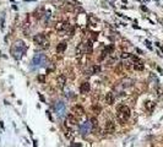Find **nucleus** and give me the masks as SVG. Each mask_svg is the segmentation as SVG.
Instances as JSON below:
<instances>
[{"label": "nucleus", "mask_w": 163, "mask_h": 147, "mask_svg": "<svg viewBox=\"0 0 163 147\" xmlns=\"http://www.w3.org/2000/svg\"><path fill=\"white\" fill-rule=\"evenodd\" d=\"M92 125H91V121H86L84 124L80 125V132L82 135H86V134H90V131L92 130Z\"/></svg>", "instance_id": "obj_6"}, {"label": "nucleus", "mask_w": 163, "mask_h": 147, "mask_svg": "<svg viewBox=\"0 0 163 147\" xmlns=\"http://www.w3.org/2000/svg\"><path fill=\"white\" fill-rule=\"evenodd\" d=\"M154 106H156V103H154V102H151V101L146 102V109H147V110L152 111V110H153V108H154Z\"/></svg>", "instance_id": "obj_15"}, {"label": "nucleus", "mask_w": 163, "mask_h": 147, "mask_svg": "<svg viewBox=\"0 0 163 147\" xmlns=\"http://www.w3.org/2000/svg\"><path fill=\"white\" fill-rule=\"evenodd\" d=\"M90 121H91V125H92V128H93V129L98 126V121H97V119H96V118H92Z\"/></svg>", "instance_id": "obj_18"}, {"label": "nucleus", "mask_w": 163, "mask_h": 147, "mask_svg": "<svg viewBox=\"0 0 163 147\" xmlns=\"http://www.w3.org/2000/svg\"><path fill=\"white\" fill-rule=\"evenodd\" d=\"M39 98H40V101H42V102H44V97L42 94H39Z\"/></svg>", "instance_id": "obj_23"}, {"label": "nucleus", "mask_w": 163, "mask_h": 147, "mask_svg": "<svg viewBox=\"0 0 163 147\" xmlns=\"http://www.w3.org/2000/svg\"><path fill=\"white\" fill-rule=\"evenodd\" d=\"M65 49H66V43H65V42H63V43H59L58 44L57 52L58 53H63V52H65Z\"/></svg>", "instance_id": "obj_14"}, {"label": "nucleus", "mask_w": 163, "mask_h": 147, "mask_svg": "<svg viewBox=\"0 0 163 147\" xmlns=\"http://www.w3.org/2000/svg\"><path fill=\"white\" fill-rule=\"evenodd\" d=\"M85 50L87 52V53H91L92 52V44H91V42L88 40L87 43H86V48H85Z\"/></svg>", "instance_id": "obj_17"}, {"label": "nucleus", "mask_w": 163, "mask_h": 147, "mask_svg": "<svg viewBox=\"0 0 163 147\" xmlns=\"http://www.w3.org/2000/svg\"><path fill=\"white\" fill-rule=\"evenodd\" d=\"M26 45H25V43L22 40H17V42H15V43L12 44V47H11V55L13 58H15L16 60H20L22 58V55L25 54V52H26Z\"/></svg>", "instance_id": "obj_1"}, {"label": "nucleus", "mask_w": 163, "mask_h": 147, "mask_svg": "<svg viewBox=\"0 0 163 147\" xmlns=\"http://www.w3.org/2000/svg\"><path fill=\"white\" fill-rule=\"evenodd\" d=\"M71 113L75 116H77V118H81V116L85 115V109L81 106H74L72 109H71Z\"/></svg>", "instance_id": "obj_8"}, {"label": "nucleus", "mask_w": 163, "mask_h": 147, "mask_svg": "<svg viewBox=\"0 0 163 147\" xmlns=\"http://www.w3.org/2000/svg\"><path fill=\"white\" fill-rule=\"evenodd\" d=\"M92 109H93V111H96L97 114L101 111V107H97V106H93V107H92Z\"/></svg>", "instance_id": "obj_19"}, {"label": "nucleus", "mask_w": 163, "mask_h": 147, "mask_svg": "<svg viewBox=\"0 0 163 147\" xmlns=\"http://www.w3.org/2000/svg\"><path fill=\"white\" fill-rule=\"evenodd\" d=\"M33 42H35L40 49H45V48L49 47L48 38H47V36L43 33H39V34H37V36L33 37Z\"/></svg>", "instance_id": "obj_3"}, {"label": "nucleus", "mask_w": 163, "mask_h": 147, "mask_svg": "<svg viewBox=\"0 0 163 147\" xmlns=\"http://www.w3.org/2000/svg\"><path fill=\"white\" fill-rule=\"evenodd\" d=\"M130 108H129L128 106H125V104H120V106L118 107L117 109V119L121 123L124 124L129 118H130Z\"/></svg>", "instance_id": "obj_2"}, {"label": "nucleus", "mask_w": 163, "mask_h": 147, "mask_svg": "<svg viewBox=\"0 0 163 147\" xmlns=\"http://www.w3.org/2000/svg\"><path fill=\"white\" fill-rule=\"evenodd\" d=\"M114 102H115V94L113 92H108L106 94V103L112 106V104H114Z\"/></svg>", "instance_id": "obj_10"}, {"label": "nucleus", "mask_w": 163, "mask_h": 147, "mask_svg": "<svg viewBox=\"0 0 163 147\" xmlns=\"http://www.w3.org/2000/svg\"><path fill=\"white\" fill-rule=\"evenodd\" d=\"M104 130L108 135H112L115 132V123L114 121H107L104 125Z\"/></svg>", "instance_id": "obj_9"}, {"label": "nucleus", "mask_w": 163, "mask_h": 147, "mask_svg": "<svg viewBox=\"0 0 163 147\" xmlns=\"http://www.w3.org/2000/svg\"><path fill=\"white\" fill-rule=\"evenodd\" d=\"M47 62V58L43 54H36L35 58H33V64L36 66H43Z\"/></svg>", "instance_id": "obj_5"}, {"label": "nucleus", "mask_w": 163, "mask_h": 147, "mask_svg": "<svg viewBox=\"0 0 163 147\" xmlns=\"http://www.w3.org/2000/svg\"><path fill=\"white\" fill-rule=\"evenodd\" d=\"M65 136H66V138L72 140V138H74V136H75V134H74V131H72L71 129H69V130H66V132H65Z\"/></svg>", "instance_id": "obj_16"}, {"label": "nucleus", "mask_w": 163, "mask_h": 147, "mask_svg": "<svg viewBox=\"0 0 163 147\" xmlns=\"http://www.w3.org/2000/svg\"><path fill=\"white\" fill-rule=\"evenodd\" d=\"M4 27H5V16L3 15L1 16V30H4Z\"/></svg>", "instance_id": "obj_21"}, {"label": "nucleus", "mask_w": 163, "mask_h": 147, "mask_svg": "<svg viewBox=\"0 0 163 147\" xmlns=\"http://www.w3.org/2000/svg\"><path fill=\"white\" fill-rule=\"evenodd\" d=\"M64 113H65V107L63 103H58L57 106V114L59 116H64Z\"/></svg>", "instance_id": "obj_13"}, {"label": "nucleus", "mask_w": 163, "mask_h": 147, "mask_svg": "<svg viewBox=\"0 0 163 147\" xmlns=\"http://www.w3.org/2000/svg\"><path fill=\"white\" fill-rule=\"evenodd\" d=\"M37 80H38V81H40V82H42V83H44V81H45V79H44V76H43V75H40V76H38V77H37Z\"/></svg>", "instance_id": "obj_20"}, {"label": "nucleus", "mask_w": 163, "mask_h": 147, "mask_svg": "<svg viewBox=\"0 0 163 147\" xmlns=\"http://www.w3.org/2000/svg\"><path fill=\"white\" fill-rule=\"evenodd\" d=\"M77 116H75L72 113L71 114H69L67 115V118H66V126H69V128H72V126H75V125H77Z\"/></svg>", "instance_id": "obj_7"}, {"label": "nucleus", "mask_w": 163, "mask_h": 147, "mask_svg": "<svg viewBox=\"0 0 163 147\" xmlns=\"http://www.w3.org/2000/svg\"><path fill=\"white\" fill-rule=\"evenodd\" d=\"M129 57H130V54H129V53H123V54H121V58H129Z\"/></svg>", "instance_id": "obj_22"}, {"label": "nucleus", "mask_w": 163, "mask_h": 147, "mask_svg": "<svg viewBox=\"0 0 163 147\" xmlns=\"http://www.w3.org/2000/svg\"><path fill=\"white\" fill-rule=\"evenodd\" d=\"M55 30L58 32H67V31H69L70 33H72V28H71L70 23L69 22H63V21L55 23Z\"/></svg>", "instance_id": "obj_4"}, {"label": "nucleus", "mask_w": 163, "mask_h": 147, "mask_svg": "<svg viewBox=\"0 0 163 147\" xmlns=\"http://www.w3.org/2000/svg\"><path fill=\"white\" fill-rule=\"evenodd\" d=\"M57 82H58V87L59 88H64L65 83H66V77H65L64 75H60V76H58Z\"/></svg>", "instance_id": "obj_11"}, {"label": "nucleus", "mask_w": 163, "mask_h": 147, "mask_svg": "<svg viewBox=\"0 0 163 147\" xmlns=\"http://www.w3.org/2000/svg\"><path fill=\"white\" fill-rule=\"evenodd\" d=\"M90 89H91V86H90V83H88V82H82V83H81V86H80V92L81 93H87Z\"/></svg>", "instance_id": "obj_12"}]
</instances>
